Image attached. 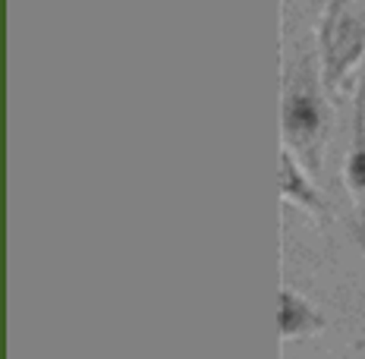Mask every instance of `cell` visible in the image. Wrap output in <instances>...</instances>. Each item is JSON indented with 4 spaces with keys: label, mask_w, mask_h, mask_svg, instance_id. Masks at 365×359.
Wrapping results in <instances>:
<instances>
[{
    "label": "cell",
    "mask_w": 365,
    "mask_h": 359,
    "mask_svg": "<svg viewBox=\"0 0 365 359\" xmlns=\"http://www.w3.org/2000/svg\"><path fill=\"white\" fill-rule=\"evenodd\" d=\"M328 108H324L322 89L312 60H302L299 70L290 73L284 89V142L287 148L299 155V161L318 173L322 167V151L328 139Z\"/></svg>",
    "instance_id": "6da1fadb"
},
{
    "label": "cell",
    "mask_w": 365,
    "mask_h": 359,
    "mask_svg": "<svg viewBox=\"0 0 365 359\" xmlns=\"http://www.w3.org/2000/svg\"><path fill=\"white\" fill-rule=\"evenodd\" d=\"M318 44H322L324 89H344L349 66L365 54V26L346 10V0H331L328 4L322 32H318Z\"/></svg>",
    "instance_id": "7a4b0ae2"
},
{
    "label": "cell",
    "mask_w": 365,
    "mask_h": 359,
    "mask_svg": "<svg viewBox=\"0 0 365 359\" xmlns=\"http://www.w3.org/2000/svg\"><path fill=\"white\" fill-rule=\"evenodd\" d=\"M280 196H284L287 202H296L299 208H306L309 215H315L322 224L331 221L328 202L318 196V189L312 186V180L302 173V167L296 164L290 148H284V155H280Z\"/></svg>",
    "instance_id": "3957f363"
},
{
    "label": "cell",
    "mask_w": 365,
    "mask_h": 359,
    "mask_svg": "<svg viewBox=\"0 0 365 359\" xmlns=\"http://www.w3.org/2000/svg\"><path fill=\"white\" fill-rule=\"evenodd\" d=\"M324 328V315L315 309L309 300H302L299 293H293L290 287L280 290V338H306Z\"/></svg>",
    "instance_id": "277c9868"
},
{
    "label": "cell",
    "mask_w": 365,
    "mask_h": 359,
    "mask_svg": "<svg viewBox=\"0 0 365 359\" xmlns=\"http://www.w3.org/2000/svg\"><path fill=\"white\" fill-rule=\"evenodd\" d=\"M346 186L353 196L359 198L365 196V66L353 104V145H349V158H346Z\"/></svg>",
    "instance_id": "5b68a950"
},
{
    "label": "cell",
    "mask_w": 365,
    "mask_h": 359,
    "mask_svg": "<svg viewBox=\"0 0 365 359\" xmlns=\"http://www.w3.org/2000/svg\"><path fill=\"white\" fill-rule=\"evenodd\" d=\"M356 240H359L365 249V208L359 211V218H356Z\"/></svg>",
    "instance_id": "8992f818"
}]
</instances>
